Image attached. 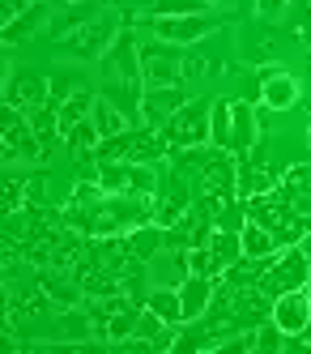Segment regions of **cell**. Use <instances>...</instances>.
Segmentation results:
<instances>
[{
    "label": "cell",
    "instance_id": "1",
    "mask_svg": "<svg viewBox=\"0 0 311 354\" xmlns=\"http://www.w3.org/2000/svg\"><path fill=\"white\" fill-rule=\"evenodd\" d=\"M311 282V257H307V248L299 243H286V248H277L273 257L265 261V273H261V286L265 295H281V290H303Z\"/></svg>",
    "mask_w": 311,
    "mask_h": 354
},
{
    "label": "cell",
    "instance_id": "2",
    "mask_svg": "<svg viewBox=\"0 0 311 354\" xmlns=\"http://www.w3.org/2000/svg\"><path fill=\"white\" fill-rule=\"evenodd\" d=\"M209 124H214V98H188L158 133L167 137L171 149H188V145H209Z\"/></svg>",
    "mask_w": 311,
    "mask_h": 354
},
{
    "label": "cell",
    "instance_id": "3",
    "mask_svg": "<svg viewBox=\"0 0 311 354\" xmlns=\"http://www.w3.org/2000/svg\"><path fill=\"white\" fill-rule=\"evenodd\" d=\"M124 26H120V17L115 13H102V17H94V21H86V26H77L73 35H64V39H56V47L64 56H77V60H102L107 56V47L115 43V35H120Z\"/></svg>",
    "mask_w": 311,
    "mask_h": 354
},
{
    "label": "cell",
    "instance_id": "4",
    "mask_svg": "<svg viewBox=\"0 0 311 354\" xmlns=\"http://www.w3.org/2000/svg\"><path fill=\"white\" fill-rule=\"evenodd\" d=\"M141 82L145 86H179L184 82V47L171 39L141 43Z\"/></svg>",
    "mask_w": 311,
    "mask_h": 354
},
{
    "label": "cell",
    "instance_id": "5",
    "mask_svg": "<svg viewBox=\"0 0 311 354\" xmlns=\"http://www.w3.org/2000/svg\"><path fill=\"white\" fill-rule=\"evenodd\" d=\"M149 26L158 39H171L179 47H192L200 39L218 35L222 26H230V17H209V13H192V17H149Z\"/></svg>",
    "mask_w": 311,
    "mask_h": 354
},
{
    "label": "cell",
    "instance_id": "6",
    "mask_svg": "<svg viewBox=\"0 0 311 354\" xmlns=\"http://www.w3.org/2000/svg\"><path fill=\"white\" fill-rule=\"evenodd\" d=\"M5 158L13 162V158H39L43 154V141H39V133L30 129V115H26L21 107H9L5 103Z\"/></svg>",
    "mask_w": 311,
    "mask_h": 354
},
{
    "label": "cell",
    "instance_id": "7",
    "mask_svg": "<svg viewBox=\"0 0 311 354\" xmlns=\"http://www.w3.org/2000/svg\"><path fill=\"white\" fill-rule=\"evenodd\" d=\"M98 73H102V82L107 77H141V43H137L133 26H124L115 35V43L107 47V56L98 60Z\"/></svg>",
    "mask_w": 311,
    "mask_h": 354
},
{
    "label": "cell",
    "instance_id": "8",
    "mask_svg": "<svg viewBox=\"0 0 311 354\" xmlns=\"http://www.w3.org/2000/svg\"><path fill=\"white\" fill-rule=\"evenodd\" d=\"M299 94H303V86H299L294 73L277 68V64L261 68V107L265 111H290V107H299Z\"/></svg>",
    "mask_w": 311,
    "mask_h": 354
},
{
    "label": "cell",
    "instance_id": "9",
    "mask_svg": "<svg viewBox=\"0 0 311 354\" xmlns=\"http://www.w3.org/2000/svg\"><path fill=\"white\" fill-rule=\"evenodd\" d=\"M261 129H265L261 111H256L247 98H235V103H230V154L247 158L256 149V141H261Z\"/></svg>",
    "mask_w": 311,
    "mask_h": 354
},
{
    "label": "cell",
    "instance_id": "10",
    "mask_svg": "<svg viewBox=\"0 0 311 354\" xmlns=\"http://www.w3.org/2000/svg\"><path fill=\"white\" fill-rule=\"evenodd\" d=\"M273 324L286 337H303V328L311 324V290H281L273 299Z\"/></svg>",
    "mask_w": 311,
    "mask_h": 354
},
{
    "label": "cell",
    "instance_id": "11",
    "mask_svg": "<svg viewBox=\"0 0 311 354\" xmlns=\"http://www.w3.org/2000/svg\"><path fill=\"white\" fill-rule=\"evenodd\" d=\"M188 103L184 86H145V98H141V124L145 129H162V124Z\"/></svg>",
    "mask_w": 311,
    "mask_h": 354
},
{
    "label": "cell",
    "instance_id": "12",
    "mask_svg": "<svg viewBox=\"0 0 311 354\" xmlns=\"http://www.w3.org/2000/svg\"><path fill=\"white\" fill-rule=\"evenodd\" d=\"M51 98V90H47V77L43 73H9V82H5V103L9 107H21V111H35V107H43Z\"/></svg>",
    "mask_w": 311,
    "mask_h": 354
},
{
    "label": "cell",
    "instance_id": "13",
    "mask_svg": "<svg viewBox=\"0 0 311 354\" xmlns=\"http://www.w3.org/2000/svg\"><path fill=\"white\" fill-rule=\"evenodd\" d=\"M98 94L107 98L111 107H120L128 120H133V129L141 124V98H145V82H141V77H107Z\"/></svg>",
    "mask_w": 311,
    "mask_h": 354
},
{
    "label": "cell",
    "instance_id": "14",
    "mask_svg": "<svg viewBox=\"0 0 311 354\" xmlns=\"http://www.w3.org/2000/svg\"><path fill=\"white\" fill-rule=\"evenodd\" d=\"M218 277H205V273H188L184 282H179V295H184V320H200L209 312V303L218 295Z\"/></svg>",
    "mask_w": 311,
    "mask_h": 354
},
{
    "label": "cell",
    "instance_id": "15",
    "mask_svg": "<svg viewBox=\"0 0 311 354\" xmlns=\"http://www.w3.org/2000/svg\"><path fill=\"white\" fill-rule=\"evenodd\" d=\"M184 218H188V188H184V180H175L167 192L162 188L153 192V222L158 226L171 231V226H179Z\"/></svg>",
    "mask_w": 311,
    "mask_h": 354
},
{
    "label": "cell",
    "instance_id": "16",
    "mask_svg": "<svg viewBox=\"0 0 311 354\" xmlns=\"http://www.w3.org/2000/svg\"><path fill=\"white\" fill-rule=\"evenodd\" d=\"M124 243H128V257L133 261H149V257H158V252L167 248V226L141 222V226H133V231L124 235Z\"/></svg>",
    "mask_w": 311,
    "mask_h": 354
},
{
    "label": "cell",
    "instance_id": "17",
    "mask_svg": "<svg viewBox=\"0 0 311 354\" xmlns=\"http://www.w3.org/2000/svg\"><path fill=\"white\" fill-rule=\"evenodd\" d=\"M94 17H102V0H77V5H60V13L51 17V35L64 39V35H73L77 26L94 21Z\"/></svg>",
    "mask_w": 311,
    "mask_h": 354
},
{
    "label": "cell",
    "instance_id": "18",
    "mask_svg": "<svg viewBox=\"0 0 311 354\" xmlns=\"http://www.w3.org/2000/svg\"><path fill=\"white\" fill-rule=\"evenodd\" d=\"M39 282H43V290L51 295V303H64V308H77V303H82V295H86V286L77 282L73 273H56V269H43L39 273Z\"/></svg>",
    "mask_w": 311,
    "mask_h": 354
},
{
    "label": "cell",
    "instance_id": "19",
    "mask_svg": "<svg viewBox=\"0 0 311 354\" xmlns=\"http://www.w3.org/2000/svg\"><path fill=\"white\" fill-rule=\"evenodd\" d=\"M90 120H94V129H98V137H102V141H107V137H120V133H128V129H133V120H128L120 107H111L102 94L94 98V111H90Z\"/></svg>",
    "mask_w": 311,
    "mask_h": 354
},
{
    "label": "cell",
    "instance_id": "20",
    "mask_svg": "<svg viewBox=\"0 0 311 354\" xmlns=\"http://www.w3.org/2000/svg\"><path fill=\"white\" fill-rule=\"evenodd\" d=\"M98 175H94V184L107 192V196H124V192H133V162H94Z\"/></svg>",
    "mask_w": 311,
    "mask_h": 354
},
{
    "label": "cell",
    "instance_id": "21",
    "mask_svg": "<svg viewBox=\"0 0 311 354\" xmlns=\"http://www.w3.org/2000/svg\"><path fill=\"white\" fill-rule=\"evenodd\" d=\"M145 308H149L153 316H162L167 324H184V295H179V286L149 290V295H145Z\"/></svg>",
    "mask_w": 311,
    "mask_h": 354
},
{
    "label": "cell",
    "instance_id": "22",
    "mask_svg": "<svg viewBox=\"0 0 311 354\" xmlns=\"http://www.w3.org/2000/svg\"><path fill=\"white\" fill-rule=\"evenodd\" d=\"M141 312H145V308H137V303H133V308H124V312H115L107 324H102V337H98V342H107V346H124L128 337L137 333Z\"/></svg>",
    "mask_w": 311,
    "mask_h": 354
},
{
    "label": "cell",
    "instance_id": "23",
    "mask_svg": "<svg viewBox=\"0 0 311 354\" xmlns=\"http://www.w3.org/2000/svg\"><path fill=\"white\" fill-rule=\"evenodd\" d=\"M47 21V5L43 0H35L30 9H26L21 17H13V21H5V47H13V43H21V39H30L39 26Z\"/></svg>",
    "mask_w": 311,
    "mask_h": 354
},
{
    "label": "cell",
    "instance_id": "24",
    "mask_svg": "<svg viewBox=\"0 0 311 354\" xmlns=\"http://www.w3.org/2000/svg\"><path fill=\"white\" fill-rule=\"evenodd\" d=\"M243 257H252V261H265V257H273V252L281 248L277 239H273V231L269 226H261V222H252L247 218V226H243Z\"/></svg>",
    "mask_w": 311,
    "mask_h": 354
},
{
    "label": "cell",
    "instance_id": "25",
    "mask_svg": "<svg viewBox=\"0 0 311 354\" xmlns=\"http://www.w3.org/2000/svg\"><path fill=\"white\" fill-rule=\"evenodd\" d=\"M94 98L98 94H90V90H77L68 103H60V137H68L82 120H90V111H94Z\"/></svg>",
    "mask_w": 311,
    "mask_h": 354
},
{
    "label": "cell",
    "instance_id": "26",
    "mask_svg": "<svg viewBox=\"0 0 311 354\" xmlns=\"http://www.w3.org/2000/svg\"><path fill=\"white\" fill-rule=\"evenodd\" d=\"M209 252L218 257L222 269H230L235 261H243V235H239V231H226V226H218V231L209 235Z\"/></svg>",
    "mask_w": 311,
    "mask_h": 354
},
{
    "label": "cell",
    "instance_id": "27",
    "mask_svg": "<svg viewBox=\"0 0 311 354\" xmlns=\"http://www.w3.org/2000/svg\"><path fill=\"white\" fill-rule=\"evenodd\" d=\"M64 141H68V154H73L77 162H86V158L98 154V141H102V137H98V129H94V120H82Z\"/></svg>",
    "mask_w": 311,
    "mask_h": 354
},
{
    "label": "cell",
    "instance_id": "28",
    "mask_svg": "<svg viewBox=\"0 0 311 354\" xmlns=\"http://www.w3.org/2000/svg\"><path fill=\"white\" fill-rule=\"evenodd\" d=\"M26 115H30V129L39 133L43 145H56V141H60V107H56V103H43V107L26 111Z\"/></svg>",
    "mask_w": 311,
    "mask_h": 354
},
{
    "label": "cell",
    "instance_id": "29",
    "mask_svg": "<svg viewBox=\"0 0 311 354\" xmlns=\"http://www.w3.org/2000/svg\"><path fill=\"white\" fill-rule=\"evenodd\" d=\"M133 145H137V129H128L120 137H107V141H98L94 162H128L133 158Z\"/></svg>",
    "mask_w": 311,
    "mask_h": 354
},
{
    "label": "cell",
    "instance_id": "30",
    "mask_svg": "<svg viewBox=\"0 0 311 354\" xmlns=\"http://www.w3.org/2000/svg\"><path fill=\"white\" fill-rule=\"evenodd\" d=\"M209 145L230 154V98H214V124H209Z\"/></svg>",
    "mask_w": 311,
    "mask_h": 354
},
{
    "label": "cell",
    "instance_id": "31",
    "mask_svg": "<svg viewBox=\"0 0 311 354\" xmlns=\"http://www.w3.org/2000/svg\"><path fill=\"white\" fill-rule=\"evenodd\" d=\"M214 0H153V17H192V13H209Z\"/></svg>",
    "mask_w": 311,
    "mask_h": 354
},
{
    "label": "cell",
    "instance_id": "32",
    "mask_svg": "<svg viewBox=\"0 0 311 354\" xmlns=\"http://www.w3.org/2000/svg\"><path fill=\"white\" fill-rule=\"evenodd\" d=\"M188 273H205V277H226V269L218 265V257L209 252V243H200V248H188Z\"/></svg>",
    "mask_w": 311,
    "mask_h": 354
},
{
    "label": "cell",
    "instance_id": "33",
    "mask_svg": "<svg viewBox=\"0 0 311 354\" xmlns=\"http://www.w3.org/2000/svg\"><path fill=\"white\" fill-rule=\"evenodd\" d=\"M47 90H51L47 103L60 107V103H68L77 90H86V86H82V77H77V73H51V77H47Z\"/></svg>",
    "mask_w": 311,
    "mask_h": 354
},
{
    "label": "cell",
    "instance_id": "34",
    "mask_svg": "<svg viewBox=\"0 0 311 354\" xmlns=\"http://www.w3.org/2000/svg\"><path fill=\"white\" fill-rule=\"evenodd\" d=\"M26 192H30V180H26V175H9V180H5V214L21 209V196Z\"/></svg>",
    "mask_w": 311,
    "mask_h": 354
},
{
    "label": "cell",
    "instance_id": "35",
    "mask_svg": "<svg viewBox=\"0 0 311 354\" xmlns=\"http://www.w3.org/2000/svg\"><path fill=\"white\" fill-rule=\"evenodd\" d=\"M281 342H286V333H281V328L273 324V316L265 320V324H256V350H281Z\"/></svg>",
    "mask_w": 311,
    "mask_h": 354
},
{
    "label": "cell",
    "instance_id": "36",
    "mask_svg": "<svg viewBox=\"0 0 311 354\" xmlns=\"http://www.w3.org/2000/svg\"><path fill=\"white\" fill-rule=\"evenodd\" d=\"M35 5V0H0V17H5V21H13V17H21L26 9H30Z\"/></svg>",
    "mask_w": 311,
    "mask_h": 354
},
{
    "label": "cell",
    "instance_id": "37",
    "mask_svg": "<svg viewBox=\"0 0 311 354\" xmlns=\"http://www.w3.org/2000/svg\"><path fill=\"white\" fill-rule=\"evenodd\" d=\"M290 5V0H256V9H261V17H281V9H286Z\"/></svg>",
    "mask_w": 311,
    "mask_h": 354
},
{
    "label": "cell",
    "instance_id": "38",
    "mask_svg": "<svg viewBox=\"0 0 311 354\" xmlns=\"http://www.w3.org/2000/svg\"><path fill=\"white\" fill-rule=\"evenodd\" d=\"M294 5H299V13H303V17H311V0H294Z\"/></svg>",
    "mask_w": 311,
    "mask_h": 354
},
{
    "label": "cell",
    "instance_id": "39",
    "mask_svg": "<svg viewBox=\"0 0 311 354\" xmlns=\"http://www.w3.org/2000/svg\"><path fill=\"white\" fill-rule=\"evenodd\" d=\"M56 5H77V0H56Z\"/></svg>",
    "mask_w": 311,
    "mask_h": 354
},
{
    "label": "cell",
    "instance_id": "40",
    "mask_svg": "<svg viewBox=\"0 0 311 354\" xmlns=\"http://www.w3.org/2000/svg\"><path fill=\"white\" fill-rule=\"evenodd\" d=\"M307 137H311V115H307Z\"/></svg>",
    "mask_w": 311,
    "mask_h": 354
}]
</instances>
